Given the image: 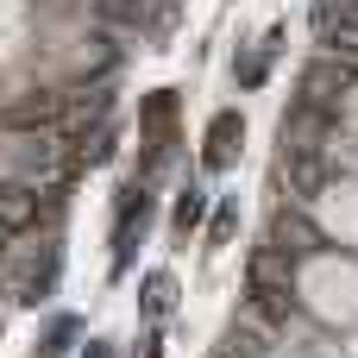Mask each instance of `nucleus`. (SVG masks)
Masks as SVG:
<instances>
[{"label": "nucleus", "instance_id": "obj_1", "mask_svg": "<svg viewBox=\"0 0 358 358\" xmlns=\"http://www.w3.org/2000/svg\"><path fill=\"white\" fill-rule=\"evenodd\" d=\"M352 88H358L352 63H340V57H315V63L302 69V94H296V107H308V113H321V120H340V107L352 101Z\"/></svg>", "mask_w": 358, "mask_h": 358}, {"label": "nucleus", "instance_id": "obj_2", "mask_svg": "<svg viewBox=\"0 0 358 358\" xmlns=\"http://www.w3.org/2000/svg\"><path fill=\"white\" fill-rule=\"evenodd\" d=\"M0 120H6V126H25V132H31V126H38V132H57V126L69 120V94H63V88H50V82L19 88V94L0 107Z\"/></svg>", "mask_w": 358, "mask_h": 358}, {"label": "nucleus", "instance_id": "obj_3", "mask_svg": "<svg viewBox=\"0 0 358 358\" xmlns=\"http://www.w3.org/2000/svg\"><path fill=\"white\" fill-rule=\"evenodd\" d=\"M264 245L302 264V258H315V252L327 245V233H321V227L308 220V208H296V201H283V208L271 214V227H264Z\"/></svg>", "mask_w": 358, "mask_h": 358}, {"label": "nucleus", "instance_id": "obj_4", "mask_svg": "<svg viewBox=\"0 0 358 358\" xmlns=\"http://www.w3.org/2000/svg\"><path fill=\"white\" fill-rule=\"evenodd\" d=\"M315 31H321V57H340L358 69V0H321Z\"/></svg>", "mask_w": 358, "mask_h": 358}, {"label": "nucleus", "instance_id": "obj_5", "mask_svg": "<svg viewBox=\"0 0 358 358\" xmlns=\"http://www.w3.org/2000/svg\"><path fill=\"white\" fill-rule=\"evenodd\" d=\"M38 214H44V189L31 176H0V233L13 239V233L38 227Z\"/></svg>", "mask_w": 358, "mask_h": 358}, {"label": "nucleus", "instance_id": "obj_6", "mask_svg": "<svg viewBox=\"0 0 358 358\" xmlns=\"http://www.w3.org/2000/svg\"><path fill=\"white\" fill-rule=\"evenodd\" d=\"M138 120H145V157H151V170H157V164L170 157V138H176V94H170V88H157V94L145 101V113H138Z\"/></svg>", "mask_w": 358, "mask_h": 358}, {"label": "nucleus", "instance_id": "obj_7", "mask_svg": "<svg viewBox=\"0 0 358 358\" xmlns=\"http://www.w3.org/2000/svg\"><path fill=\"white\" fill-rule=\"evenodd\" d=\"M239 145H245V120H239V107H220V113L208 120V138H201V164H208V170H227V164L239 157Z\"/></svg>", "mask_w": 358, "mask_h": 358}, {"label": "nucleus", "instance_id": "obj_8", "mask_svg": "<svg viewBox=\"0 0 358 358\" xmlns=\"http://www.w3.org/2000/svg\"><path fill=\"white\" fill-rule=\"evenodd\" d=\"M138 308H145V321H164V315L176 308V277H170V271H151L145 289H138Z\"/></svg>", "mask_w": 358, "mask_h": 358}, {"label": "nucleus", "instance_id": "obj_9", "mask_svg": "<svg viewBox=\"0 0 358 358\" xmlns=\"http://www.w3.org/2000/svg\"><path fill=\"white\" fill-rule=\"evenodd\" d=\"M201 220H208V195H201V189L189 182V189L176 195V208H170V233H176V239H189V233H195Z\"/></svg>", "mask_w": 358, "mask_h": 358}, {"label": "nucleus", "instance_id": "obj_10", "mask_svg": "<svg viewBox=\"0 0 358 358\" xmlns=\"http://www.w3.org/2000/svg\"><path fill=\"white\" fill-rule=\"evenodd\" d=\"M233 239V208H214V233H208V245H227Z\"/></svg>", "mask_w": 358, "mask_h": 358}, {"label": "nucleus", "instance_id": "obj_11", "mask_svg": "<svg viewBox=\"0 0 358 358\" xmlns=\"http://www.w3.org/2000/svg\"><path fill=\"white\" fill-rule=\"evenodd\" d=\"M69 340H76V321H57V327H50V340H44V352H63Z\"/></svg>", "mask_w": 358, "mask_h": 358}, {"label": "nucleus", "instance_id": "obj_12", "mask_svg": "<svg viewBox=\"0 0 358 358\" xmlns=\"http://www.w3.org/2000/svg\"><path fill=\"white\" fill-rule=\"evenodd\" d=\"M138 346H145V352H138V358H164V340H157V334H145Z\"/></svg>", "mask_w": 358, "mask_h": 358}, {"label": "nucleus", "instance_id": "obj_13", "mask_svg": "<svg viewBox=\"0 0 358 358\" xmlns=\"http://www.w3.org/2000/svg\"><path fill=\"white\" fill-rule=\"evenodd\" d=\"M82 358H113V346H107V340H88V352Z\"/></svg>", "mask_w": 358, "mask_h": 358}, {"label": "nucleus", "instance_id": "obj_14", "mask_svg": "<svg viewBox=\"0 0 358 358\" xmlns=\"http://www.w3.org/2000/svg\"><path fill=\"white\" fill-rule=\"evenodd\" d=\"M0 258H6V233H0Z\"/></svg>", "mask_w": 358, "mask_h": 358}]
</instances>
